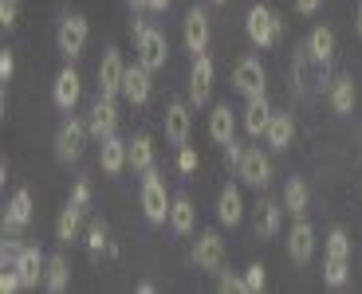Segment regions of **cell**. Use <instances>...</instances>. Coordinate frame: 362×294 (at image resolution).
I'll list each match as a JSON object with an SVG mask.
<instances>
[{"label":"cell","instance_id":"2","mask_svg":"<svg viewBox=\"0 0 362 294\" xmlns=\"http://www.w3.org/2000/svg\"><path fill=\"white\" fill-rule=\"evenodd\" d=\"M87 39H90V27H87V16H83V12H67V16L59 20V27H55V47H59L64 59H79Z\"/></svg>","mask_w":362,"mask_h":294},{"label":"cell","instance_id":"9","mask_svg":"<svg viewBox=\"0 0 362 294\" xmlns=\"http://www.w3.org/2000/svg\"><path fill=\"white\" fill-rule=\"evenodd\" d=\"M193 263H197V271H209V275H217L221 267H225V240H221V232H201L197 243H193Z\"/></svg>","mask_w":362,"mask_h":294},{"label":"cell","instance_id":"12","mask_svg":"<svg viewBox=\"0 0 362 294\" xmlns=\"http://www.w3.org/2000/svg\"><path fill=\"white\" fill-rule=\"evenodd\" d=\"M213 75H217L213 59H209L205 51L193 55V71H189V106H205V102H209V94H213Z\"/></svg>","mask_w":362,"mask_h":294},{"label":"cell","instance_id":"42","mask_svg":"<svg viewBox=\"0 0 362 294\" xmlns=\"http://www.w3.org/2000/svg\"><path fill=\"white\" fill-rule=\"evenodd\" d=\"M240 153H245V145L236 142V137H228V142H225V161L233 165V169H236V161H240Z\"/></svg>","mask_w":362,"mask_h":294},{"label":"cell","instance_id":"33","mask_svg":"<svg viewBox=\"0 0 362 294\" xmlns=\"http://www.w3.org/2000/svg\"><path fill=\"white\" fill-rule=\"evenodd\" d=\"M83 235H87V255L90 259H99L103 251H107V243H110V232H107V223L103 220H90Z\"/></svg>","mask_w":362,"mask_h":294},{"label":"cell","instance_id":"6","mask_svg":"<svg viewBox=\"0 0 362 294\" xmlns=\"http://www.w3.org/2000/svg\"><path fill=\"white\" fill-rule=\"evenodd\" d=\"M134 51H138V63L150 67V71H162L165 59H170V44H165V36L158 32V27H142V32H138Z\"/></svg>","mask_w":362,"mask_h":294},{"label":"cell","instance_id":"17","mask_svg":"<svg viewBox=\"0 0 362 294\" xmlns=\"http://www.w3.org/2000/svg\"><path fill=\"white\" fill-rule=\"evenodd\" d=\"M150 67H142V63H134V67H127V79H122V98H127L130 106H142V102H150V90H154V82H150Z\"/></svg>","mask_w":362,"mask_h":294},{"label":"cell","instance_id":"36","mask_svg":"<svg viewBox=\"0 0 362 294\" xmlns=\"http://www.w3.org/2000/svg\"><path fill=\"white\" fill-rule=\"evenodd\" d=\"M245 286H248V294H260L264 286H268V275H264L260 263H252V267L245 271Z\"/></svg>","mask_w":362,"mask_h":294},{"label":"cell","instance_id":"41","mask_svg":"<svg viewBox=\"0 0 362 294\" xmlns=\"http://www.w3.org/2000/svg\"><path fill=\"white\" fill-rule=\"evenodd\" d=\"M221 290H236V294H248V286H245V278H236V275H221Z\"/></svg>","mask_w":362,"mask_h":294},{"label":"cell","instance_id":"26","mask_svg":"<svg viewBox=\"0 0 362 294\" xmlns=\"http://www.w3.org/2000/svg\"><path fill=\"white\" fill-rule=\"evenodd\" d=\"M170 228L173 235H189L197 228V208H193L189 196H173V208H170Z\"/></svg>","mask_w":362,"mask_h":294},{"label":"cell","instance_id":"23","mask_svg":"<svg viewBox=\"0 0 362 294\" xmlns=\"http://www.w3.org/2000/svg\"><path fill=\"white\" fill-rule=\"evenodd\" d=\"M83 212H87L83 204L67 200V208H59V220H55V240H59V243L79 240V232H83Z\"/></svg>","mask_w":362,"mask_h":294},{"label":"cell","instance_id":"29","mask_svg":"<svg viewBox=\"0 0 362 294\" xmlns=\"http://www.w3.org/2000/svg\"><path fill=\"white\" fill-rule=\"evenodd\" d=\"M130 169H134V173L154 169V142H150V134H134V137H130Z\"/></svg>","mask_w":362,"mask_h":294},{"label":"cell","instance_id":"11","mask_svg":"<svg viewBox=\"0 0 362 294\" xmlns=\"http://www.w3.org/2000/svg\"><path fill=\"white\" fill-rule=\"evenodd\" d=\"M122 79H127V63H122V51L118 47H107L99 59V94L118 98L122 94Z\"/></svg>","mask_w":362,"mask_h":294},{"label":"cell","instance_id":"8","mask_svg":"<svg viewBox=\"0 0 362 294\" xmlns=\"http://www.w3.org/2000/svg\"><path fill=\"white\" fill-rule=\"evenodd\" d=\"M87 130H90V137H95V142H107L110 134H118V106H115V98L99 94L95 102H90Z\"/></svg>","mask_w":362,"mask_h":294},{"label":"cell","instance_id":"39","mask_svg":"<svg viewBox=\"0 0 362 294\" xmlns=\"http://www.w3.org/2000/svg\"><path fill=\"white\" fill-rule=\"evenodd\" d=\"M71 200H75V204H83V208L90 204V180H75V188H71Z\"/></svg>","mask_w":362,"mask_h":294},{"label":"cell","instance_id":"32","mask_svg":"<svg viewBox=\"0 0 362 294\" xmlns=\"http://www.w3.org/2000/svg\"><path fill=\"white\" fill-rule=\"evenodd\" d=\"M323 283H327V286H335V290L351 283V259L327 255V259H323Z\"/></svg>","mask_w":362,"mask_h":294},{"label":"cell","instance_id":"31","mask_svg":"<svg viewBox=\"0 0 362 294\" xmlns=\"http://www.w3.org/2000/svg\"><path fill=\"white\" fill-rule=\"evenodd\" d=\"M308 200H311V196H308V185H303L299 177H291L288 185H284V208H288L296 220L308 212Z\"/></svg>","mask_w":362,"mask_h":294},{"label":"cell","instance_id":"5","mask_svg":"<svg viewBox=\"0 0 362 294\" xmlns=\"http://www.w3.org/2000/svg\"><path fill=\"white\" fill-rule=\"evenodd\" d=\"M236 177L252 188H268L272 185V157L260 149V145H248L236 161Z\"/></svg>","mask_w":362,"mask_h":294},{"label":"cell","instance_id":"37","mask_svg":"<svg viewBox=\"0 0 362 294\" xmlns=\"http://www.w3.org/2000/svg\"><path fill=\"white\" fill-rule=\"evenodd\" d=\"M12 75H16V55L4 47L0 51V82H12Z\"/></svg>","mask_w":362,"mask_h":294},{"label":"cell","instance_id":"45","mask_svg":"<svg viewBox=\"0 0 362 294\" xmlns=\"http://www.w3.org/2000/svg\"><path fill=\"white\" fill-rule=\"evenodd\" d=\"M354 32L362 36V0H358V12H354Z\"/></svg>","mask_w":362,"mask_h":294},{"label":"cell","instance_id":"30","mask_svg":"<svg viewBox=\"0 0 362 294\" xmlns=\"http://www.w3.org/2000/svg\"><path fill=\"white\" fill-rule=\"evenodd\" d=\"M67 283H71V267H67V259L64 255H52V259H47V271H44V286L52 294H64Z\"/></svg>","mask_w":362,"mask_h":294},{"label":"cell","instance_id":"40","mask_svg":"<svg viewBox=\"0 0 362 294\" xmlns=\"http://www.w3.org/2000/svg\"><path fill=\"white\" fill-rule=\"evenodd\" d=\"M0 24L4 27L16 24V0H0Z\"/></svg>","mask_w":362,"mask_h":294},{"label":"cell","instance_id":"4","mask_svg":"<svg viewBox=\"0 0 362 294\" xmlns=\"http://www.w3.org/2000/svg\"><path fill=\"white\" fill-rule=\"evenodd\" d=\"M87 122H79V118H67L59 130H55V161H64V165H71V161L83 157V149H87Z\"/></svg>","mask_w":362,"mask_h":294},{"label":"cell","instance_id":"16","mask_svg":"<svg viewBox=\"0 0 362 294\" xmlns=\"http://www.w3.org/2000/svg\"><path fill=\"white\" fill-rule=\"evenodd\" d=\"M311 255H315V228L299 216L288 235V259L291 263H311Z\"/></svg>","mask_w":362,"mask_h":294},{"label":"cell","instance_id":"19","mask_svg":"<svg viewBox=\"0 0 362 294\" xmlns=\"http://www.w3.org/2000/svg\"><path fill=\"white\" fill-rule=\"evenodd\" d=\"M99 165H103L107 177H118V173L130 165V142H122L118 134H110L107 142H103V149H99Z\"/></svg>","mask_w":362,"mask_h":294},{"label":"cell","instance_id":"13","mask_svg":"<svg viewBox=\"0 0 362 294\" xmlns=\"http://www.w3.org/2000/svg\"><path fill=\"white\" fill-rule=\"evenodd\" d=\"M79 94H83V79H79V71H75L71 63H67L64 71L55 75V82H52V102L59 110H75Z\"/></svg>","mask_w":362,"mask_h":294},{"label":"cell","instance_id":"46","mask_svg":"<svg viewBox=\"0 0 362 294\" xmlns=\"http://www.w3.org/2000/svg\"><path fill=\"white\" fill-rule=\"evenodd\" d=\"M130 8H134V12H142V8H146V0H130Z\"/></svg>","mask_w":362,"mask_h":294},{"label":"cell","instance_id":"24","mask_svg":"<svg viewBox=\"0 0 362 294\" xmlns=\"http://www.w3.org/2000/svg\"><path fill=\"white\" fill-rule=\"evenodd\" d=\"M308 51H311V59H315L319 67H331V59H335V32H331L327 24L311 27V36H308Z\"/></svg>","mask_w":362,"mask_h":294},{"label":"cell","instance_id":"18","mask_svg":"<svg viewBox=\"0 0 362 294\" xmlns=\"http://www.w3.org/2000/svg\"><path fill=\"white\" fill-rule=\"evenodd\" d=\"M12 267L20 271V278H24V290H32V286L44 283V271H47V259L40 255V247H32V243H24V251L16 255V263Z\"/></svg>","mask_w":362,"mask_h":294},{"label":"cell","instance_id":"22","mask_svg":"<svg viewBox=\"0 0 362 294\" xmlns=\"http://www.w3.org/2000/svg\"><path fill=\"white\" fill-rule=\"evenodd\" d=\"M240 216H245V196H240V185H225V188H221V196H217V220L225 223V228H236Z\"/></svg>","mask_w":362,"mask_h":294},{"label":"cell","instance_id":"34","mask_svg":"<svg viewBox=\"0 0 362 294\" xmlns=\"http://www.w3.org/2000/svg\"><path fill=\"white\" fill-rule=\"evenodd\" d=\"M327 255L351 259V235H346V228H331V235H327Z\"/></svg>","mask_w":362,"mask_h":294},{"label":"cell","instance_id":"14","mask_svg":"<svg viewBox=\"0 0 362 294\" xmlns=\"http://www.w3.org/2000/svg\"><path fill=\"white\" fill-rule=\"evenodd\" d=\"M189 130H193L189 102H170L165 106V142L181 149V145H189Z\"/></svg>","mask_w":362,"mask_h":294},{"label":"cell","instance_id":"7","mask_svg":"<svg viewBox=\"0 0 362 294\" xmlns=\"http://www.w3.org/2000/svg\"><path fill=\"white\" fill-rule=\"evenodd\" d=\"M181 39H185V51L201 55L209 51V39H213V24H209L205 8H189L185 20H181Z\"/></svg>","mask_w":362,"mask_h":294},{"label":"cell","instance_id":"1","mask_svg":"<svg viewBox=\"0 0 362 294\" xmlns=\"http://www.w3.org/2000/svg\"><path fill=\"white\" fill-rule=\"evenodd\" d=\"M245 36L252 47H272L276 39L284 36V20L276 16V12L268 8V4H252V8L245 12Z\"/></svg>","mask_w":362,"mask_h":294},{"label":"cell","instance_id":"21","mask_svg":"<svg viewBox=\"0 0 362 294\" xmlns=\"http://www.w3.org/2000/svg\"><path fill=\"white\" fill-rule=\"evenodd\" d=\"M272 102H268V94H260V98H248V106H245V130H248V137H264L268 134V122H272Z\"/></svg>","mask_w":362,"mask_h":294},{"label":"cell","instance_id":"27","mask_svg":"<svg viewBox=\"0 0 362 294\" xmlns=\"http://www.w3.org/2000/svg\"><path fill=\"white\" fill-rule=\"evenodd\" d=\"M327 98H331V110L335 114H351L354 110V79L351 75H339V79H331V87H327Z\"/></svg>","mask_w":362,"mask_h":294},{"label":"cell","instance_id":"15","mask_svg":"<svg viewBox=\"0 0 362 294\" xmlns=\"http://www.w3.org/2000/svg\"><path fill=\"white\" fill-rule=\"evenodd\" d=\"M284 200H272V196H264L260 204H256V240H272V235H280L284 228Z\"/></svg>","mask_w":362,"mask_h":294},{"label":"cell","instance_id":"44","mask_svg":"<svg viewBox=\"0 0 362 294\" xmlns=\"http://www.w3.org/2000/svg\"><path fill=\"white\" fill-rule=\"evenodd\" d=\"M146 8H150V12H165V8H170V0H146Z\"/></svg>","mask_w":362,"mask_h":294},{"label":"cell","instance_id":"38","mask_svg":"<svg viewBox=\"0 0 362 294\" xmlns=\"http://www.w3.org/2000/svg\"><path fill=\"white\" fill-rule=\"evenodd\" d=\"M177 169H181V173H193V169H197V153H193L189 145H181V149H177Z\"/></svg>","mask_w":362,"mask_h":294},{"label":"cell","instance_id":"10","mask_svg":"<svg viewBox=\"0 0 362 294\" xmlns=\"http://www.w3.org/2000/svg\"><path fill=\"white\" fill-rule=\"evenodd\" d=\"M233 87L240 90L245 98H260L264 94V87H268V71H264V63L260 59H240L233 67Z\"/></svg>","mask_w":362,"mask_h":294},{"label":"cell","instance_id":"43","mask_svg":"<svg viewBox=\"0 0 362 294\" xmlns=\"http://www.w3.org/2000/svg\"><path fill=\"white\" fill-rule=\"evenodd\" d=\"M319 8H323V0H296V12H299V16H315Z\"/></svg>","mask_w":362,"mask_h":294},{"label":"cell","instance_id":"35","mask_svg":"<svg viewBox=\"0 0 362 294\" xmlns=\"http://www.w3.org/2000/svg\"><path fill=\"white\" fill-rule=\"evenodd\" d=\"M20 251H24V243L12 240V232H4V243H0V263H4V267H12Z\"/></svg>","mask_w":362,"mask_h":294},{"label":"cell","instance_id":"20","mask_svg":"<svg viewBox=\"0 0 362 294\" xmlns=\"http://www.w3.org/2000/svg\"><path fill=\"white\" fill-rule=\"evenodd\" d=\"M32 192L28 188H16L8 200V208H4V232H20V228H28L32 223Z\"/></svg>","mask_w":362,"mask_h":294},{"label":"cell","instance_id":"25","mask_svg":"<svg viewBox=\"0 0 362 294\" xmlns=\"http://www.w3.org/2000/svg\"><path fill=\"white\" fill-rule=\"evenodd\" d=\"M291 137H296V118L288 114V110H276L268 122V134H264V142L272 145V149H288Z\"/></svg>","mask_w":362,"mask_h":294},{"label":"cell","instance_id":"47","mask_svg":"<svg viewBox=\"0 0 362 294\" xmlns=\"http://www.w3.org/2000/svg\"><path fill=\"white\" fill-rule=\"evenodd\" d=\"M213 4H228V0H213Z\"/></svg>","mask_w":362,"mask_h":294},{"label":"cell","instance_id":"28","mask_svg":"<svg viewBox=\"0 0 362 294\" xmlns=\"http://www.w3.org/2000/svg\"><path fill=\"white\" fill-rule=\"evenodd\" d=\"M233 134H236V114L228 110V102H221V106H213V114H209V137L217 145H225Z\"/></svg>","mask_w":362,"mask_h":294},{"label":"cell","instance_id":"3","mask_svg":"<svg viewBox=\"0 0 362 294\" xmlns=\"http://www.w3.org/2000/svg\"><path fill=\"white\" fill-rule=\"evenodd\" d=\"M170 208H173V200H170V192H165L162 173L146 169V177H142V212H146V220H150V223H165V220H170Z\"/></svg>","mask_w":362,"mask_h":294}]
</instances>
